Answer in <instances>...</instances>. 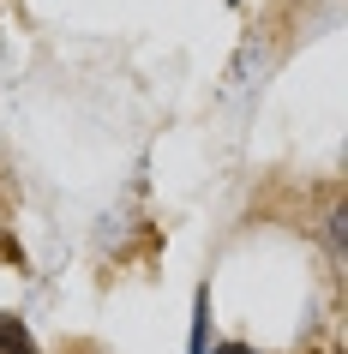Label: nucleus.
<instances>
[{
    "instance_id": "1",
    "label": "nucleus",
    "mask_w": 348,
    "mask_h": 354,
    "mask_svg": "<svg viewBox=\"0 0 348 354\" xmlns=\"http://www.w3.org/2000/svg\"><path fill=\"white\" fill-rule=\"evenodd\" d=\"M0 354H37V342H30V330H24L12 313H0Z\"/></svg>"
},
{
    "instance_id": "2",
    "label": "nucleus",
    "mask_w": 348,
    "mask_h": 354,
    "mask_svg": "<svg viewBox=\"0 0 348 354\" xmlns=\"http://www.w3.org/2000/svg\"><path fill=\"white\" fill-rule=\"evenodd\" d=\"M217 354H258V348H246V342H222Z\"/></svg>"
}]
</instances>
